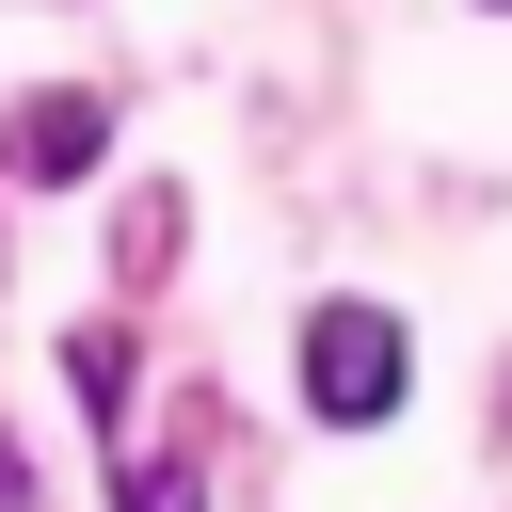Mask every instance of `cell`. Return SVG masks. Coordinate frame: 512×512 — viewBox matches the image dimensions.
<instances>
[{
    "mask_svg": "<svg viewBox=\"0 0 512 512\" xmlns=\"http://www.w3.org/2000/svg\"><path fill=\"white\" fill-rule=\"evenodd\" d=\"M400 384H416V336H400L384 304H320V320H304V400H320L336 432L400 416Z\"/></svg>",
    "mask_w": 512,
    "mask_h": 512,
    "instance_id": "cell-1",
    "label": "cell"
},
{
    "mask_svg": "<svg viewBox=\"0 0 512 512\" xmlns=\"http://www.w3.org/2000/svg\"><path fill=\"white\" fill-rule=\"evenodd\" d=\"M112 160V96H80V80H48V96H16L0 112V176H32V192H64V176H96Z\"/></svg>",
    "mask_w": 512,
    "mask_h": 512,
    "instance_id": "cell-2",
    "label": "cell"
},
{
    "mask_svg": "<svg viewBox=\"0 0 512 512\" xmlns=\"http://www.w3.org/2000/svg\"><path fill=\"white\" fill-rule=\"evenodd\" d=\"M64 384H80V416H96V432H112V464H128V336H112V320H80V336H64Z\"/></svg>",
    "mask_w": 512,
    "mask_h": 512,
    "instance_id": "cell-3",
    "label": "cell"
},
{
    "mask_svg": "<svg viewBox=\"0 0 512 512\" xmlns=\"http://www.w3.org/2000/svg\"><path fill=\"white\" fill-rule=\"evenodd\" d=\"M112 512H208L192 464H112Z\"/></svg>",
    "mask_w": 512,
    "mask_h": 512,
    "instance_id": "cell-4",
    "label": "cell"
},
{
    "mask_svg": "<svg viewBox=\"0 0 512 512\" xmlns=\"http://www.w3.org/2000/svg\"><path fill=\"white\" fill-rule=\"evenodd\" d=\"M0 512H48V496H32V448H16V432H0Z\"/></svg>",
    "mask_w": 512,
    "mask_h": 512,
    "instance_id": "cell-5",
    "label": "cell"
}]
</instances>
